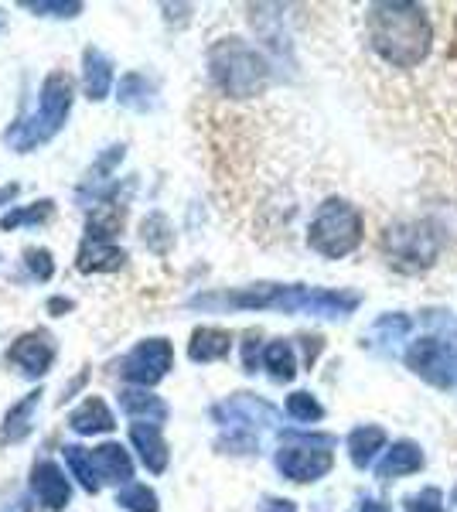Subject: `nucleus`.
Returning <instances> with one entry per match:
<instances>
[{
    "mask_svg": "<svg viewBox=\"0 0 457 512\" xmlns=\"http://www.w3.org/2000/svg\"><path fill=\"white\" fill-rule=\"evenodd\" d=\"M191 308L202 311H284V315H321L345 318L359 308V294L345 291H318L304 284H253L226 294H198L191 297Z\"/></svg>",
    "mask_w": 457,
    "mask_h": 512,
    "instance_id": "obj_1",
    "label": "nucleus"
},
{
    "mask_svg": "<svg viewBox=\"0 0 457 512\" xmlns=\"http://www.w3.org/2000/svg\"><path fill=\"white\" fill-rule=\"evenodd\" d=\"M372 48L396 69H417L430 52V18L420 4L386 0L369 7Z\"/></svg>",
    "mask_w": 457,
    "mask_h": 512,
    "instance_id": "obj_2",
    "label": "nucleus"
},
{
    "mask_svg": "<svg viewBox=\"0 0 457 512\" xmlns=\"http://www.w3.org/2000/svg\"><path fill=\"white\" fill-rule=\"evenodd\" d=\"M209 76L226 96L246 99V96H260L267 89L270 69L256 48H249L239 38H226L209 52Z\"/></svg>",
    "mask_w": 457,
    "mask_h": 512,
    "instance_id": "obj_3",
    "label": "nucleus"
},
{
    "mask_svg": "<svg viewBox=\"0 0 457 512\" xmlns=\"http://www.w3.org/2000/svg\"><path fill=\"white\" fill-rule=\"evenodd\" d=\"M69 110H72V79L62 76V72H52V76L45 79V86H41L38 110L24 123H18L14 130H7V144L21 154L35 151L38 144H48V140L65 127Z\"/></svg>",
    "mask_w": 457,
    "mask_h": 512,
    "instance_id": "obj_4",
    "label": "nucleus"
},
{
    "mask_svg": "<svg viewBox=\"0 0 457 512\" xmlns=\"http://www.w3.org/2000/svg\"><path fill=\"white\" fill-rule=\"evenodd\" d=\"M307 243H311L314 253L328 256V260H338V256L359 250V243H362L359 209H355L352 202H345V198H328V202H321L311 219V229H307Z\"/></svg>",
    "mask_w": 457,
    "mask_h": 512,
    "instance_id": "obj_5",
    "label": "nucleus"
},
{
    "mask_svg": "<svg viewBox=\"0 0 457 512\" xmlns=\"http://www.w3.org/2000/svg\"><path fill=\"white\" fill-rule=\"evenodd\" d=\"M331 437L287 434L284 448L277 451V468L290 482H318L331 472Z\"/></svg>",
    "mask_w": 457,
    "mask_h": 512,
    "instance_id": "obj_6",
    "label": "nucleus"
},
{
    "mask_svg": "<svg viewBox=\"0 0 457 512\" xmlns=\"http://www.w3.org/2000/svg\"><path fill=\"white\" fill-rule=\"evenodd\" d=\"M386 256L393 267L406 270V274H417L427 270L437 256V236L430 226H396L386 233Z\"/></svg>",
    "mask_w": 457,
    "mask_h": 512,
    "instance_id": "obj_7",
    "label": "nucleus"
},
{
    "mask_svg": "<svg viewBox=\"0 0 457 512\" xmlns=\"http://www.w3.org/2000/svg\"><path fill=\"white\" fill-rule=\"evenodd\" d=\"M212 417L219 420L222 427H232L236 437H249V441H256V431H267V427L280 424L277 410H273L267 400L249 396V393L229 396L226 403H219V407L212 410Z\"/></svg>",
    "mask_w": 457,
    "mask_h": 512,
    "instance_id": "obj_8",
    "label": "nucleus"
},
{
    "mask_svg": "<svg viewBox=\"0 0 457 512\" xmlns=\"http://www.w3.org/2000/svg\"><path fill=\"white\" fill-rule=\"evenodd\" d=\"M171 359H174V352L164 338H147V342H140L137 349L120 362V376L127 379V383H137L147 390V386L161 383V379L168 376Z\"/></svg>",
    "mask_w": 457,
    "mask_h": 512,
    "instance_id": "obj_9",
    "label": "nucleus"
},
{
    "mask_svg": "<svg viewBox=\"0 0 457 512\" xmlns=\"http://www.w3.org/2000/svg\"><path fill=\"white\" fill-rule=\"evenodd\" d=\"M406 366L420 379H427L430 386H440V390L454 386V379H457L454 352L447 349L440 338H420V342H413L410 352H406Z\"/></svg>",
    "mask_w": 457,
    "mask_h": 512,
    "instance_id": "obj_10",
    "label": "nucleus"
},
{
    "mask_svg": "<svg viewBox=\"0 0 457 512\" xmlns=\"http://www.w3.org/2000/svg\"><path fill=\"white\" fill-rule=\"evenodd\" d=\"M55 359V342L48 332H31L18 338V342L11 345V352H7V362L11 366H18L24 376L38 379L48 373V366H52Z\"/></svg>",
    "mask_w": 457,
    "mask_h": 512,
    "instance_id": "obj_11",
    "label": "nucleus"
},
{
    "mask_svg": "<svg viewBox=\"0 0 457 512\" xmlns=\"http://www.w3.org/2000/svg\"><path fill=\"white\" fill-rule=\"evenodd\" d=\"M31 489L41 499V506L48 509H65L72 499V489H69V478L62 475V468L52 465V461H41L31 472Z\"/></svg>",
    "mask_w": 457,
    "mask_h": 512,
    "instance_id": "obj_12",
    "label": "nucleus"
},
{
    "mask_svg": "<svg viewBox=\"0 0 457 512\" xmlns=\"http://www.w3.org/2000/svg\"><path fill=\"white\" fill-rule=\"evenodd\" d=\"M130 441L137 444L140 458H144V465L151 468L154 475H161L164 468H168V444H164L161 427H157V424H147V420H137V424L130 427Z\"/></svg>",
    "mask_w": 457,
    "mask_h": 512,
    "instance_id": "obj_13",
    "label": "nucleus"
},
{
    "mask_svg": "<svg viewBox=\"0 0 457 512\" xmlns=\"http://www.w3.org/2000/svg\"><path fill=\"white\" fill-rule=\"evenodd\" d=\"M82 86H86V96L93 99V103L110 96L113 62L106 59L99 48H86V55H82Z\"/></svg>",
    "mask_w": 457,
    "mask_h": 512,
    "instance_id": "obj_14",
    "label": "nucleus"
},
{
    "mask_svg": "<svg viewBox=\"0 0 457 512\" xmlns=\"http://www.w3.org/2000/svg\"><path fill=\"white\" fill-rule=\"evenodd\" d=\"M123 260H127V253H123L120 246L99 243V239H86L82 250H79L76 267L82 270V274H103V270H120Z\"/></svg>",
    "mask_w": 457,
    "mask_h": 512,
    "instance_id": "obj_15",
    "label": "nucleus"
},
{
    "mask_svg": "<svg viewBox=\"0 0 457 512\" xmlns=\"http://www.w3.org/2000/svg\"><path fill=\"white\" fill-rule=\"evenodd\" d=\"M93 465L103 482H130L134 478V461H130V454L120 448V444H99L93 451Z\"/></svg>",
    "mask_w": 457,
    "mask_h": 512,
    "instance_id": "obj_16",
    "label": "nucleus"
},
{
    "mask_svg": "<svg viewBox=\"0 0 457 512\" xmlns=\"http://www.w3.org/2000/svg\"><path fill=\"white\" fill-rule=\"evenodd\" d=\"M423 468V451L413 441H396L393 448L386 451V458L376 465L379 478H396V475H413Z\"/></svg>",
    "mask_w": 457,
    "mask_h": 512,
    "instance_id": "obj_17",
    "label": "nucleus"
},
{
    "mask_svg": "<svg viewBox=\"0 0 457 512\" xmlns=\"http://www.w3.org/2000/svg\"><path fill=\"white\" fill-rule=\"evenodd\" d=\"M38 403H41V390L28 393V396H24V400L18 403V407L7 410L4 431H0V437H4L7 444H18V441H24V437L31 434V427H35V410H38Z\"/></svg>",
    "mask_w": 457,
    "mask_h": 512,
    "instance_id": "obj_18",
    "label": "nucleus"
},
{
    "mask_svg": "<svg viewBox=\"0 0 457 512\" xmlns=\"http://www.w3.org/2000/svg\"><path fill=\"white\" fill-rule=\"evenodd\" d=\"M69 427L76 434H106V431H113V414L99 396H89L79 410H72Z\"/></svg>",
    "mask_w": 457,
    "mask_h": 512,
    "instance_id": "obj_19",
    "label": "nucleus"
},
{
    "mask_svg": "<svg viewBox=\"0 0 457 512\" xmlns=\"http://www.w3.org/2000/svg\"><path fill=\"white\" fill-rule=\"evenodd\" d=\"M232 349V335L222 332V328H198L188 342V355L195 362H215V359H226Z\"/></svg>",
    "mask_w": 457,
    "mask_h": 512,
    "instance_id": "obj_20",
    "label": "nucleus"
},
{
    "mask_svg": "<svg viewBox=\"0 0 457 512\" xmlns=\"http://www.w3.org/2000/svg\"><path fill=\"white\" fill-rule=\"evenodd\" d=\"M120 407L127 410L130 417L147 420V424H161V420H168V403H164L161 396L147 393V390H123Z\"/></svg>",
    "mask_w": 457,
    "mask_h": 512,
    "instance_id": "obj_21",
    "label": "nucleus"
},
{
    "mask_svg": "<svg viewBox=\"0 0 457 512\" xmlns=\"http://www.w3.org/2000/svg\"><path fill=\"white\" fill-rule=\"evenodd\" d=\"M116 99H120V106H127V110L134 113H147L154 110V82L147 76H140V72H130V76L120 79V89H116Z\"/></svg>",
    "mask_w": 457,
    "mask_h": 512,
    "instance_id": "obj_22",
    "label": "nucleus"
},
{
    "mask_svg": "<svg viewBox=\"0 0 457 512\" xmlns=\"http://www.w3.org/2000/svg\"><path fill=\"white\" fill-rule=\"evenodd\" d=\"M382 444H386V431H382V427H355V431L348 434V454H352V461L359 468L372 465V458L379 454Z\"/></svg>",
    "mask_w": 457,
    "mask_h": 512,
    "instance_id": "obj_23",
    "label": "nucleus"
},
{
    "mask_svg": "<svg viewBox=\"0 0 457 512\" xmlns=\"http://www.w3.org/2000/svg\"><path fill=\"white\" fill-rule=\"evenodd\" d=\"M123 226V209L116 202H99L93 216L86 222V239H99V243H113V236Z\"/></svg>",
    "mask_w": 457,
    "mask_h": 512,
    "instance_id": "obj_24",
    "label": "nucleus"
},
{
    "mask_svg": "<svg viewBox=\"0 0 457 512\" xmlns=\"http://www.w3.org/2000/svg\"><path fill=\"white\" fill-rule=\"evenodd\" d=\"M65 461H69L72 475L79 478L82 489L96 495V492H99V485H103V478H99L96 465H93V451H86V448H76V444H69V448H65Z\"/></svg>",
    "mask_w": 457,
    "mask_h": 512,
    "instance_id": "obj_25",
    "label": "nucleus"
},
{
    "mask_svg": "<svg viewBox=\"0 0 457 512\" xmlns=\"http://www.w3.org/2000/svg\"><path fill=\"white\" fill-rule=\"evenodd\" d=\"M372 338H376V345H382V349H393L396 342H403L406 335H410V318L406 315H386L379 318L376 325H372Z\"/></svg>",
    "mask_w": 457,
    "mask_h": 512,
    "instance_id": "obj_26",
    "label": "nucleus"
},
{
    "mask_svg": "<svg viewBox=\"0 0 457 512\" xmlns=\"http://www.w3.org/2000/svg\"><path fill=\"white\" fill-rule=\"evenodd\" d=\"M263 362H267L273 379H294V373H297V362H294V349H290V342H270L267 352H263Z\"/></svg>",
    "mask_w": 457,
    "mask_h": 512,
    "instance_id": "obj_27",
    "label": "nucleus"
},
{
    "mask_svg": "<svg viewBox=\"0 0 457 512\" xmlns=\"http://www.w3.org/2000/svg\"><path fill=\"white\" fill-rule=\"evenodd\" d=\"M116 506H123L127 512H157V495L147 485H127L116 495Z\"/></svg>",
    "mask_w": 457,
    "mask_h": 512,
    "instance_id": "obj_28",
    "label": "nucleus"
},
{
    "mask_svg": "<svg viewBox=\"0 0 457 512\" xmlns=\"http://www.w3.org/2000/svg\"><path fill=\"white\" fill-rule=\"evenodd\" d=\"M287 414L294 420H304V424H311V420H321L324 417V407L318 400H314L311 393H290L287 396Z\"/></svg>",
    "mask_w": 457,
    "mask_h": 512,
    "instance_id": "obj_29",
    "label": "nucleus"
},
{
    "mask_svg": "<svg viewBox=\"0 0 457 512\" xmlns=\"http://www.w3.org/2000/svg\"><path fill=\"white\" fill-rule=\"evenodd\" d=\"M24 7L35 14H48V18H76L82 11V4H76V0H69V4H62V0H24Z\"/></svg>",
    "mask_w": 457,
    "mask_h": 512,
    "instance_id": "obj_30",
    "label": "nucleus"
},
{
    "mask_svg": "<svg viewBox=\"0 0 457 512\" xmlns=\"http://www.w3.org/2000/svg\"><path fill=\"white\" fill-rule=\"evenodd\" d=\"M48 216H52V202H35L31 209H18V212H11V216H4V229H18L24 226V222H45Z\"/></svg>",
    "mask_w": 457,
    "mask_h": 512,
    "instance_id": "obj_31",
    "label": "nucleus"
},
{
    "mask_svg": "<svg viewBox=\"0 0 457 512\" xmlns=\"http://www.w3.org/2000/svg\"><path fill=\"white\" fill-rule=\"evenodd\" d=\"M403 506H406V512H444L437 489H420L417 495H410Z\"/></svg>",
    "mask_w": 457,
    "mask_h": 512,
    "instance_id": "obj_32",
    "label": "nucleus"
},
{
    "mask_svg": "<svg viewBox=\"0 0 457 512\" xmlns=\"http://www.w3.org/2000/svg\"><path fill=\"white\" fill-rule=\"evenodd\" d=\"M144 239L154 246V250H168V219L164 216H151L144 222Z\"/></svg>",
    "mask_w": 457,
    "mask_h": 512,
    "instance_id": "obj_33",
    "label": "nucleus"
},
{
    "mask_svg": "<svg viewBox=\"0 0 457 512\" xmlns=\"http://www.w3.org/2000/svg\"><path fill=\"white\" fill-rule=\"evenodd\" d=\"M24 260H28V270L38 280H48L55 274V263H52V253H48V250H28V253H24Z\"/></svg>",
    "mask_w": 457,
    "mask_h": 512,
    "instance_id": "obj_34",
    "label": "nucleus"
},
{
    "mask_svg": "<svg viewBox=\"0 0 457 512\" xmlns=\"http://www.w3.org/2000/svg\"><path fill=\"white\" fill-rule=\"evenodd\" d=\"M423 325L440 328L444 335H457V318H451L447 311H427V315H423Z\"/></svg>",
    "mask_w": 457,
    "mask_h": 512,
    "instance_id": "obj_35",
    "label": "nucleus"
},
{
    "mask_svg": "<svg viewBox=\"0 0 457 512\" xmlns=\"http://www.w3.org/2000/svg\"><path fill=\"white\" fill-rule=\"evenodd\" d=\"M256 355H260V335L249 332L246 335V345H243V362H246L249 373H256Z\"/></svg>",
    "mask_w": 457,
    "mask_h": 512,
    "instance_id": "obj_36",
    "label": "nucleus"
},
{
    "mask_svg": "<svg viewBox=\"0 0 457 512\" xmlns=\"http://www.w3.org/2000/svg\"><path fill=\"white\" fill-rule=\"evenodd\" d=\"M260 512H297V506L290 499H267L260 506Z\"/></svg>",
    "mask_w": 457,
    "mask_h": 512,
    "instance_id": "obj_37",
    "label": "nucleus"
},
{
    "mask_svg": "<svg viewBox=\"0 0 457 512\" xmlns=\"http://www.w3.org/2000/svg\"><path fill=\"white\" fill-rule=\"evenodd\" d=\"M0 512H31V502H28V499H24V495H21V499L7 502V506L0 509Z\"/></svg>",
    "mask_w": 457,
    "mask_h": 512,
    "instance_id": "obj_38",
    "label": "nucleus"
},
{
    "mask_svg": "<svg viewBox=\"0 0 457 512\" xmlns=\"http://www.w3.org/2000/svg\"><path fill=\"white\" fill-rule=\"evenodd\" d=\"M359 512H393V509H389L386 502H362Z\"/></svg>",
    "mask_w": 457,
    "mask_h": 512,
    "instance_id": "obj_39",
    "label": "nucleus"
},
{
    "mask_svg": "<svg viewBox=\"0 0 457 512\" xmlns=\"http://www.w3.org/2000/svg\"><path fill=\"white\" fill-rule=\"evenodd\" d=\"M14 195H18V185H4V188H0V205H7Z\"/></svg>",
    "mask_w": 457,
    "mask_h": 512,
    "instance_id": "obj_40",
    "label": "nucleus"
},
{
    "mask_svg": "<svg viewBox=\"0 0 457 512\" xmlns=\"http://www.w3.org/2000/svg\"><path fill=\"white\" fill-rule=\"evenodd\" d=\"M454 369H457V352H454Z\"/></svg>",
    "mask_w": 457,
    "mask_h": 512,
    "instance_id": "obj_41",
    "label": "nucleus"
},
{
    "mask_svg": "<svg viewBox=\"0 0 457 512\" xmlns=\"http://www.w3.org/2000/svg\"><path fill=\"white\" fill-rule=\"evenodd\" d=\"M0 24H4V14H0Z\"/></svg>",
    "mask_w": 457,
    "mask_h": 512,
    "instance_id": "obj_42",
    "label": "nucleus"
}]
</instances>
